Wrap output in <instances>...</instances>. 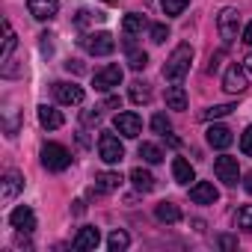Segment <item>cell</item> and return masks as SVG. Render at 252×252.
I'll return each instance as SVG.
<instances>
[{
    "label": "cell",
    "instance_id": "cell-1",
    "mask_svg": "<svg viewBox=\"0 0 252 252\" xmlns=\"http://www.w3.org/2000/svg\"><path fill=\"white\" fill-rule=\"evenodd\" d=\"M190 63H193V48H190L187 42H181V45L169 54V60L163 63V77L172 80V83L184 80V74L190 71Z\"/></svg>",
    "mask_w": 252,
    "mask_h": 252
},
{
    "label": "cell",
    "instance_id": "cell-2",
    "mask_svg": "<svg viewBox=\"0 0 252 252\" xmlns=\"http://www.w3.org/2000/svg\"><path fill=\"white\" fill-rule=\"evenodd\" d=\"M42 166L48 172H65L71 166V152L60 143H45L42 146Z\"/></svg>",
    "mask_w": 252,
    "mask_h": 252
},
{
    "label": "cell",
    "instance_id": "cell-3",
    "mask_svg": "<svg viewBox=\"0 0 252 252\" xmlns=\"http://www.w3.org/2000/svg\"><path fill=\"white\" fill-rule=\"evenodd\" d=\"M98 158L104 163H122L125 160V146L113 131H101L98 137Z\"/></svg>",
    "mask_w": 252,
    "mask_h": 252
},
{
    "label": "cell",
    "instance_id": "cell-4",
    "mask_svg": "<svg viewBox=\"0 0 252 252\" xmlns=\"http://www.w3.org/2000/svg\"><path fill=\"white\" fill-rule=\"evenodd\" d=\"M217 30H220V36H222L225 45L237 42V33H240V12H237L234 6H225V9L217 15Z\"/></svg>",
    "mask_w": 252,
    "mask_h": 252
},
{
    "label": "cell",
    "instance_id": "cell-5",
    "mask_svg": "<svg viewBox=\"0 0 252 252\" xmlns=\"http://www.w3.org/2000/svg\"><path fill=\"white\" fill-rule=\"evenodd\" d=\"M80 45H83V51L92 54V57H110V54L116 51V39H113L110 33H86V36L80 39Z\"/></svg>",
    "mask_w": 252,
    "mask_h": 252
},
{
    "label": "cell",
    "instance_id": "cell-6",
    "mask_svg": "<svg viewBox=\"0 0 252 252\" xmlns=\"http://www.w3.org/2000/svg\"><path fill=\"white\" fill-rule=\"evenodd\" d=\"M113 128H116L125 140H137V137L143 134V119H140L134 110H125V113H116Z\"/></svg>",
    "mask_w": 252,
    "mask_h": 252
},
{
    "label": "cell",
    "instance_id": "cell-7",
    "mask_svg": "<svg viewBox=\"0 0 252 252\" xmlns=\"http://www.w3.org/2000/svg\"><path fill=\"white\" fill-rule=\"evenodd\" d=\"M214 172H217V178H220L222 184H228V187H234V184L240 181V166H237V158H231V155H220V158L214 160Z\"/></svg>",
    "mask_w": 252,
    "mask_h": 252
},
{
    "label": "cell",
    "instance_id": "cell-8",
    "mask_svg": "<svg viewBox=\"0 0 252 252\" xmlns=\"http://www.w3.org/2000/svg\"><path fill=\"white\" fill-rule=\"evenodd\" d=\"M54 98H57L60 104H65V107H77V104H83L86 92H83V86H77V83L60 80V83H54Z\"/></svg>",
    "mask_w": 252,
    "mask_h": 252
},
{
    "label": "cell",
    "instance_id": "cell-9",
    "mask_svg": "<svg viewBox=\"0 0 252 252\" xmlns=\"http://www.w3.org/2000/svg\"><path fill=\"white\" fill-rule=\"evenodd\" d=\"M92 83H95V89L98 92H110V89H116L119 83H122V65H104V68H98L95 71V77H92Z\"/></svg>",
    "mask_w": 252,
    "mask_h": 252
},
{
    "label": "cell",
    "instance_id": "cell-10",
    "mask_svg": "<svg viewBox=\"0 0 252 252\" xmlns=\"http://www.w3.org/2000/svg\"><path fill=\"white\" fill-rule=\"evenodd\" d=\"M246 68L243 65H228L225 68V74H222V89L225 92H231V95H240V92H246Z\"/></svg>",
    "mask_w": 252,
    "mask_h": 252
},
{
    "label": "cell",
    "instance_id": "cell-11",
    "mask_svg": "<svg viewBox=\"0 0 252 252\" xmlns=\"http://www.w3.org/2000/svg\"><path fill=\"white\" fill-rule=\"evenodd\" d=\"M217 199H220V190L211 181H196L190 187V202L193 205H217Z\"/></svg>",
    "mask_w": 252,
    "mask_h": 252
},
{
    "label": "cell",
    "instance_id": "cell-12",
    "mask_svg": "<svg viewBox=\"0 0 252 252\" xmlns=\"http://www.w3.org/2000/svg\"><path fill=\"white\" fill-rule=\"evenodd\" d=\"M27 9L36 21H51L60 12V0H27Z\"/></svg>",
    "mask_w": 252,
    "mask_h": 252
},
{
    "label": "cell",
    "instance_id": "cell-13",
    "mask_svg": "<svg viewBox=\"0 0 252 252\" xmlns=\"http://www.w3.org/2000/svg\"><path fill=\"white\" fill-rule=\"evenodd\" d=\"M9 222H12V228H18V231L30 234V231L36 228V214H33L27 205H18V208L9 214Z\"/></svg>",
    "mask_w": 252,
    "mask_h": 252
},
{
    "label": "cell",
    "instance_id": "cell-14",
    "mask_svg": "<svg viewBox=\"0 0 252 252\" xmlns=\"http://www.w3.org/2000/svg\"><path fill=\"white\" fill-rule=\"evenodd\" d=\"M234 143V137H231V131L225 128V125H211V128H208V146L211 149H228Z\"/></svg>",
    "mask_w": 252,
    "mask_h": 252
},
{
    "label": "cell",
    "instance_id": "cell-15",
    "mask_svg": "<svg viewBox=\"0 0 252 252\" xmlns=\"http://www.w3.org/2000/svg\"><path fill=\"white\" fill-rule=\"evenodd\" d=\"M21 190H24V178L18 172H6L3 181H0V196H3V202H12Z\"/></svg>",
    "mask_w": 252,
    "mask_h": 252
},
{
    "label": "cell",
    "instance_id": "cell-16",
    "mask_svg": "<svg viewBox=\"0 0 252 252\" xmlns=\"http://www.w3.org/2000/svg\"><path fill=\"white\" fill-rule=\"evenodd\" d=\"M39 122H42V128H48V131H57V128L65 125L63 113L57 107H51V104H39Z\"/></svg>",
    "mask_w": 252,
    "mask_h": 252
},
{
    "label": "cell",
    "instance_id": "cell-17",
    "mask_svg": "<svg viewBox=\"0 0 252 252\" xmlns=\"http://www.w3.org/2000/svg\"><path fill=\"white\" fill-rule=\"evenodd\" d=\"M98 243H101V231H98L95 225H83V228L77 231V237H74V249H80V252L95 249Z\"/></svg>",
    "mask_w": 252,
    "mask_h": 252
},
{
    "label": "cell",
    "instance_id": "cell-18",
    "mask_svg": "<svg viewBox=\"0 0 252 252\" xmlns=\"http://www.w3.org/2000/svg\"><path fill=\"white\" fill-rule=\"evenodd\" d=\"M172 178H175V184H190V181H196V172L184 158H175L172 160Z\"/></svg>",
    "mask_w": 252,
    "mask_h": 252
},
{
    "label": "cell",
    "instance_id": "cell-19",
    "mask_svg": "<svg viewBox=\"0 0 252 252\" xmlns=\"http://www.w3.org/2000/svg\"><path fill=\"white\" fill-rule=\"evenodd\" d=\"M131 184H134L140 193H152V190H155V175H152L149 169L137 166V169H131Z\"/></svg>",
    "mask_w": 252,
    "mask_h": 252
},
{
    "label": "cell",
    "instance_id": "cell-20",
    "mask_svg": "<svg viewBox=\"0 0 252 252\" xmlns=\"http://www.w3.org/2000/svg\"><path fill=\"white\" fill-rule=\"evenodd\" d=\"M122 187V175L119 172H98L95 175V190L98 193H113Z\"/></svg>",
    "mask_w": 252,
    "mask_h": 252
},
{
    "label": "cell",
    "instance_id": "cell-21",
    "mask_svg": "<svg viewBox=\"0 0 252 252\" xmlns=\"http://www.w3.org/2000/svg\"><path fill=\"white\" fill-rule=\"evenodd\" d=\"M149 27V21L140 15V12H128L122 18V30H125V36H137V33H143Z\"/></svg>",
    "mask_w": 252,
    "mask_h": 252
},
{
    "label": "cell",
    "instance_id": "cell-22",
    "mask_svg": "<svg viewBox=\"0 0 252 252\" xmlns=\"http://www.w3.org/2000/svg\"><path fill=\"white\" fill-rule=\"evenodd\" d=\"M155 217H158L160 222H169V225H172V222H178V220H181V208H178V205H172V202H160V205L155 208Z\"/></svg>",
    "mask_w": 252,
    "mask_h": 252
},
{
    "label": "cell",
    "instance_id": "cell-23",
    "mask_svg": "<svg viewBox=\"0 0 252 252\" xmlns=\"http://www.w3.org/2000/svg\"><path fill=\"white\" fill-rule=\"evenodd\" d=\"M166 107L169 110H187V92H184V86H169L166 89Z\"/></svg>",
    "mask_w": 252,
    "mask_h": 252
},
{
    "label": "cell",
    "instance_id": "cell-24",
    "mask_svg": "<svg viewBox=\"0 0 252 252\" xmlns=\"http://www.w3.org/2000/svg\"><path fill=\"white\" fill-rule=\"evenodd\" d=\"M15 45H18V36H15V30H12V24L9 21H3V54H0V60H12V51H15Z\"/></svg>",
    "mask_w": 252,
    "mask_h": 252
},
{
    "label": "cell",
    "instance_id": "cell-25",
    "mask_svg": "<svg viewBox=\"0 0 252 252\" xmlns=\"http://www.w3.org/2000/svg\"><path fill=\"white\" fill-rule=\"evenodd\" d=\"M107 246H110V252H125V249L131 246V237H128V231H122V228L110 231V237H107Z\"/></svg>",
    "mask_w": 252,
    "mask_h": 252
},
{
    "label": "cell",
    "instance_id": "cell-26",
    "mask_svg": "<svg viewBox=\"0 0 252 252\" xmlns=\"http://www.w3.org/2000/svg\"><path fill=\"white\" fill-rule=\"evenodd\" d=\"M131 101L134 104H149L152 101V86L143 83V80H134L131 83Z\"/></svg>",
    "mask_w": 252,
    "mask_h": 252
},
{
    "label": "cell",
    "instance_id": "cell-27",
    "mask_svg": "<svg viewBox=\"0 0 252 252\" xmlns=\"http://www.w3.org/2000/svg\"><path fill=\"white\" fill-rule=\"evenodd\" d=\"M128 65H131L134 71H143V68L149 65V54L140 51V48H134V45H128Z\"/></svg>",
    "mask_w": 252,
    "mask_h": 252
},
{
    "label": "cell",
    "instance_id": "cell-28",
    "mask_svg": "<svg viewBox=\"0 0 252 252\" xmlns=\"http://www.w3.org/2000/svg\"><path fill=\"white\" fill-rule=\"evenodd\" d=\"M231 110H234V104H217V107H208V110H202V113H199V119H202V122L222 119V116H228Z\"/></svg>",
    "mask_w": 252,
    "mask_h": 252
},
{
    "label": "cell",
    "instance_id": "cell-29",
    "mask_svg": "<svg viewBox=\"0 0 252 252\" xmlns=\"http://www.w3.org/2000/svg\"><path fill=\"white\" fill-rule=\"evenodd\" d=\"M140 158H143L146 163H160V160H163V152H160L155 143H143V146H140Z\"/></svg>",
    "mask_w": 252,
    "mask_h": 252
},
{
    "label": "cell",
    "instance_id": "cell-30",
    "mask_svg": "<svg viewBox=\"0 0 252 252\" xmlns=\"http://www.w3.org/2000/svg\"><path fill=\"white\" fill-rule=\"evenodd\" d=\"M152 131L160 134V137H166V134L172 131V122L166 119V113H155V116H152Z\"/></svg>",
    "mask_w": 252,
    "mask_h": 252
},
{
    "label": "cell",
    "instance_id": "cell-31",
    "mask_svg": "<svg viewBox=\"0 0 252 252\" xmlns=\"http://www.w3.org/2000/svg\"><path fill=\"white\" fill-rule=\"evenodd\" d=\"M160 6H163V15H181L187 9V0H160Z\"/></svg>",
    "mask_w": 252,
    "mask_h": 252
},
{
    "label": "cell",
    "instance_id": "cell-32",
    "mask_svg": "<svg viewBox=\"0 0 252 252\" xmlns=\"http://www.w3.org/2000/svg\"><path fill=\"white\" fill-rule=\"evenodd\" d=\"M237 228L252 231V205H243V208L237 211Z\"/></svg>",
    "mask_w": 252,
    "mask_h": 252
},
{
    "label": "cell",
    "instance_id": "cell-33",
    "mask_svg": "<svg viewBox=\"0 0 252 252\" xmlns=\"http://www.w3.org/2000/svg\"><path fill=\"white\" fill-rule=\"evenodd\" d=\"M149 33H152V42H155V45H163V42L169 39V27H166V24H152Z\"/></svg>",
    "mask_w": 252,
    "mask_h": 252
},
{
    "label": "cell",
    "instance_id": "cell-34",
    "mask_svg": "<svg viewBox=\"0 0 252 252\" xmlns=\"http://www.w3.org/2000/svg\"><path fill=\"white\" fill-rule=\"evenodd\" d=\"M217 246L225 249V252H231V249H237V237H231V234H220V237H217Z\"/></svg>",
    "mask_w": 252,
    "mask_h": 252
},
{
    "label": "cell",
    "instance_id": "cell-35",
    "mask_svg": "<svg viewBox=\"0 0 252 252\" xmlns=\"http://www.w3.org/2000/svg\"><path fill=\"white\" fill-rule=\"evenodd\" d=\"M240 152H243L246 158H252V128L243 131V137H240Z\"/></svg>",
    "mask_w": 252,
    "mask_h": 252
},
{
    "label": "cell",
    "instance_id": "cell-36",
    "mask_svg": "<svg viewBox=\"0 0 252 252\" xmlns=\"http://www.w3.org/2000/svg\"><path fill=\"white\" fill-rule=\"evenodd\" d=\"M80 122L92 128V125H98V122H101V113H98V110H83V113H80Z\"/></svg>",
    "mask_w": 252,
    "mask_h": 252
},
{
    "label": "cell",
    "instance_id": "cell-37",
    "mask_svg": "<svg viewBox=\"0 0 252 252\" xmlns=\"http://www.w3.org/2000/svg\"><path fill=\"white\" fill-rule=\"evenodd\" d=\"M92 18H98V12L92 15V12H86V9H80V12H77V18H74V24H77V27H86V24H89Z\"/></svg>",
    "mask_w": 252,
    "mask_h": 252
},
{
    "label": "cell",
    "instance_id": "cell-38",
    "mask_svg": "<svg viewBox=\"0 0 252 252\" xmlns=\"http://www.w3.org/2000/svg\"><path fill=\"white\" fill-rule=\"evenodd\" d=\"M65 68H68V71H74V74H80V71H83V65H80L77 60H68V63H65Z\"/></svg>",
    "mask_w": 252,
    "mask_h": 252
},
{
    "label": "cell",
    "instance_id": "cell-39",
    "mask_svg": "<svg viewBox=\"0 0 252 252\" xmlns=\"http://www.w3.org/2000/svg\"><path fill=\"white\" fill-rule=\"evenodd\" d=\"M220 57H222V54H217V57H211V65H208V74H214V71L220 68Z\"/></svg>",
    "mask_w": 252,
    "mask_h": 252
},
{
    "label": "cell",
    "instance_id": "cell-40",
    "mask_svg": "<svg viewBox=\"0 0 252 252\" xmlns=\"http://www.w3.org/2000/svg\"><path fill=\"white\" fill-rule=\"evenodd\" d=\"M104 107H110V110H113V107H122V101H119V98H116V95H110V98H107V101H104Z\"/></svg>",
    "mask_w": 252,
    "mask_h": 252
},
{
    "label": "cell",
    "instance_id": "cell-41",
    "mask_svg": "<svg viewBox=\"0 0 252 252\" xmlns=\"http://www.w3.org/2000/svg\"><path fill=\"white\" fill-rule=\"evenodd\" d=\"M243 42H246V45H252V21H249V24H246V30H243Z\"/></svg>",
    "mask_w": 252,
    "mask_h": 252
},
{
    "label": "cell",
    "instance_id": "cell-42",
    "mask_svg": "<svg viewBox=\"0 0 252 252\" xmlns=\"http://www.w3.org/2000/svg\"><path fill=\"white\" fill-rule=\"evenodd\" d=\"M243 187H246V193L252 196V172H246V181H243Z\"/></svg>",
    "mask_w": 252,
    "mask_h": 252
},
{
    "label": "cell",
    "instance_id": "cell-43",
    "mask_svg": "<svg viewBox=\"0 0 252 252\" xmlns=\"http://www.w3.org/2000/svg\"><path fill=\"white\" fill-rule=\"evenodd\" d=\"M243 68H246V71H252V54H246V60H243Z\"/></svg>",
    "mask_w": 252,
    "mask_h": 252
},
{
    "label": "cell",
    "instance_id": "cell-44",
    "mask_svg": "<svg viewBox=\"0 0 252 252\" xmlns=\"http://www.w3.org/2000/svg\"><path fill=\"white\" fill-rule=\"evenodd\" d=\"M104 3H119V0H104Z\"/></svg>",
    "mask_w": 252,
    "mask_h": 252
}]
</instances>
